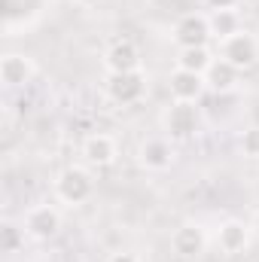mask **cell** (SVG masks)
<instances>
[{"instance_id": "cell-13", "label": "cell", "mask_w": 259, "mask_h": 262, "mask_svg": "<svg viewBox=\"0 0 259 262\" xmlns=\"http://www.w3.org/2000/svg\"><path fill=\"white\" fill-rule=\"evenodd\" d=\"M34 70L37 67H34V61L25 52H6L0 58V82L6 89H18V85L34 79Z\"/></svg>"}, {"instance_id": "cell-5", "label": "cell", "mask_w": 259, "mask_h": 262, "mask_svg": "<svg viewBox=\"0 0 259 262\" xmlns=\"http://www.w3.org/2000/svg\"><path fill=\"white\" fill-rule=\"evenodd\" d=\"M220 58L229 61L238 70H250V67L259 61V40L250 34V31H238L226 40H220Z\"/></svg>"}, {"instance_id": "cell-7", "label": "cell", "mask_w": 259, "mask_h": 262, "mask_svg": "<svg viewBox=\"0 0 259 262\" xmlns=\"http://www.w3.org/2000/svg\"><path fill=\"white\" fill-rule=\"evenodd\" d=\"M28 238L34 241H52L58 232H61V210L55 204H34L25 220H21Z\"/></svg>"}, {"instance_id": "cell-4", "label": "cell", "mask_w": 259, "mask_h": 262, "mask_svg": "<svg viewBox=\"0 0 259 262\" xmlns=\"http://www.w3.org/2000/svg\"><path fill=\"white\" fill-rule=\"evenodd\" d=\"M171 40L177 43V49H189V46H207L213 40L210 31V18L204 12H183L174 28H171Z\"/></svg>"}, {"instance_id": "cell-16", "label": "cell", "mask_w": 259, "mask_h": 262, "mask_svg": "<svg viewBox=\"0 0 259 262\" xmlns=\"http://www.w3.org/2000/svg\"><path fill=\"white\" fill-rule=\"evenodd\" d=\"M207 18H210V31L217 40H226V37L241 31V15L235 9H210Z\"/></svg>"}, {"instance_id": "cell-6", "label": "cell", "mask_w": 259, "mask_h": 262, "mask_svg": "<svg viewBox=\"0 0 259 262\" xmlns=\"http://www.w3.org/2000/svg\"><path fill=\"white\" fill-rule=\"evenodd\" d=\"M177 152H174V143L171 137H162V134H153V137H143L137 143V162L140 168L153 171V174H162L174 165Z\"/></svg>"}, {"instance_id": "cell-18", "label": "cell", "mask_w": 259, "mask_h": 262, "mask_svg": "<svg viewBox=\"0 0 259 262\" xmlns=\"http://www.w3.org/2000/svg\"><path fill=\"white\" fill-rule=\"evenodd\" d=\"M238 146L247 159H259V125H247L238 137Z\"/></svg>"}, {"instance_id": "cell-3", "label": "cell", "mask_w": 259, "mask_h": 262, "mask_svg": "<svg viewBox=\"0 0 259 262\" xmlns=\"http://www.w3.org/2000/svg\"><path fill=\"white\" fill-rule=\"evenodd\" d=\"M146 73L143 70H128V73H107V82H104V92L113 104L119 107H131L137 104L143 95H146Z\"/></svg>"}, {"instance_id": "cell-19", "label": "cell", "mask_w": 259, "mask_h": 262, "mask_svg": "<svg viewBox=\"0 0 259 262\" xmlns=\"http://www.w3.org/2000/svg\"><path fill=\"white\" fill-rule=\"evenodd\" d=\"M107 262H140V259H137L131 250H119V253H113V256H110Z\"/></svg>"}, {"instance_id": "cell-10", "label": "cell", "mask_w": 259, "mask_h": 262, "mask_svg": "<svg viewBox=\"0 0 259 262\" xmlns=\"http://www.w3.org/2000/svg\"><path fill=\"white\" fill-rule=\"evenodd\" d=\"M79 152H82L85 165H92V168H110V165L116 162V156H119V146H116L113 134H107V131H92V134H85Z\"/></svg>"}, {"instance_id": "cell-9", "label": "cell", "mask_w": 259, "mask_h": 262, "mask_svg": "<svg viewBox=\"0 0 259 262\" xmlns=\"http://www.w3.org/2000/svg\"><path fill=\"white\" fill-rule=\"evenodd\" d=\"M104 67L107 73H128V70H143V58H140V49L137 43L128 37H119L113 40L107 49H104Z\"/></svg>"}, {"instance_id": "cell-8", "label": "cell", "mask_w": 259, "mask_h": 262, "mask_svg": "<svg viewBox=\"0 0 259 262\" xmlns=\"http://www.w3.org/2000/svg\"><path fill=\"white\" fill-rule=\"evenodd\" d=\"M171 250L180 259H198L207 250V232L201 223H180L171 232Z\"/></svg>"}, {"instance_id": "cell-22", "label": "cell", "mask_w": 259, "mask_h": 262, "mask_svg": "<svg viewBox=\"0 0 259 262\" xmlns=\"http://www.w3.org/2000/svg\"><path fill=\"white\" fill-rule=\"evenodd\" d=\"M76 3H79V6H95L98 0H76Z\"/></svg>"}, {"instance_id": "cell-17", "label": "cell", "mask_w": 259, "mask_h": 262, "mask_svg": "<svg viewBox=\"0 0 259 262\" xmlns=\"http://www.w3.org/2000/svg\"><path fill=\"white\" fill-rule=\"evenodd\" d=\"M25 226L12 223V220H3L0 223V250L3 253H18L25 247Z\"/></svg>"}, {"instance_id": "cell-15", "label": "cell", "mask_w": 259, "mask_h": 262, "mask_svg": "<svg viewBox=\"0 0 259 262\" xmlns=\"http://www.w3.org/2000/svg\"><path fill=\"white\" fill-rule=\"evenodd\" d=\"M213 58L217 55H213L210 46H189V49H177L174 67H183V70H192V73H207Z\"/></svg>"}, {"instance_id": "cell-20", "label": "cell", "mask_w": 259, "mask_h": 262, "mask_svg": "<svg viewBox=\"0 0 259 262\" xmlns=\"http://www.w3.org/2000/svg\"><path fill=\"white\" fill-rule=\"evenodd\" d=\"M235 3H238V0H207L210 9H235Z\"/></svg>"}, {"instance_id": "cell-2", "label": "cell", "mask_w": 259, "mask_h": 262, "mask_svg": "<svg viewBox=\"0 0 259 262\" xmlns=\"http://www.w3.org/2000/svg\"><path fill=\"white\" fill-rule=\"evenodd\" d=\"M201 125V113L189 101H171L162 113V128L171 140H189Z\"/></svg>"}, {"instance_id": "cell-11", "label": "cell", "mask_w": 259, "mask_h": 262, "mask_svg": "<svg viewBox=\"0 0 259 262\" xmlns=\"http://www.w3.org/2000/svg\"><path fill=\"white\" fill-rule=\"evenodd\" d=\"M168 92H171V101H189V104H198L201 95L207 92L204 73H192V70L174 67V70L168 73Z\"/></svg>"}, {"instance_id": "cell-21", "label": "cell", "mask_w": 259, "mask_h": 262, "mask_svg": "<svg viewBox=\"0 0 259 262\" xmlns=\"http://www.w3.org/2000/svg\"><path fill=\"white\" fill-rule=\"evenodd\" d=\"M250 229H253V235L259 238V210L253 213V220H250Z\"/></svg>"}, {"instance_id": "cell-12", "label": "cell", "mask_w": 259, "mask_h": 262, "mask_svg": "<svg viewBox=\"0 0 259 262\" xmlns=\"http://www.w3.org/2000/svg\"><path fill=\"white\" fill-rule=\"evenodd\" d=\"M250 238H253V229L250 223L244 220H223L220 229H217V247L226 253V256H238L250 247Z\"/></svg>"}, {"instance_id": "cell-1", "label": "cell", "mask_w": 259, "mask_h": 262, "mask_svg": "<svg viewBox=\"0 0 259 262\" xmlns=\"http://www.w3.org/2000/svg\"><path fill=\"white\" fill-rule=\"evenodd\" d=\"M52 189H55V198L61 204L76 207V204H85L89 198L95 195V177L82 165H67L64 171H58Z\"/></svg>"}, {"instance_id": "cell-14", "label": "cell", "mask_w": 259, "mask_h": 262, "mask_svg": "<svg viewBox=\"0 0 259 262\" xmlns=\"http://www.w3.org/2000/svg\"><path fill=\"white\" fill-rule=\"evenodd\" d=\"M238 67H232L229 61H223V58H213V64L207 67V73H204V82H207V89L210 92H217V95H226V92H232L235 85H238Z\"/></svg>"}]
</instances>
